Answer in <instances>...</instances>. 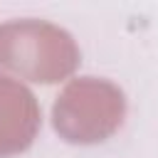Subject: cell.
Wrapping results in <instances>:
<instances>
[{
  "label": "cell",
  "instance_id": "obj_1",
  "mask_svg": "<svg viewBox=\"0 0 158 158\" xmlns=\"http://www.w3.org/2000/svg\"><path fill=\"white\" fill-rule=\"evenodd\" d=\"M79 62L74 37L59 25L35 17L0 25V67L27 81L57 84L72 77Z\"/></svg>",
  "mask_w": 158,
  "mask_h": 158
},
{
  "label": "cell",
  "instance_id": "obj_2",
  "mask_svg": "<svg viewBox=\"0 0 158 158\" xmlns=\"http://www.w3.org/2000/svg\"><path fill=\"white\" fill-rule=\"evenodd\" d=\"M126 96L118 84L101 77L72 79L52 106V126L67 143L96 146L123 123Z\"/></svg>",
  "mask_w": 158,
  "mask_h": 158
},
{
  "label": "cell",
  "instance_id": "obj_3",
  "mask_svg": "<svg viewBox=\"0 0 158 158\" xmlns=\"http://www.w3.org/2000/svg\"><path fill=\"white\" fill-rule=\"evenodd\" d=\"M42 126L37 96L17 79L0 74V158L25 153Z\"/></svg>",
  "mask_w": 158,
  "mask_h": 158
}]
</instances>
